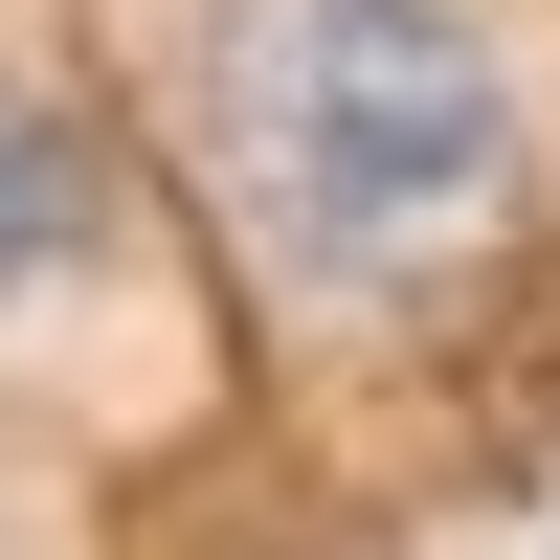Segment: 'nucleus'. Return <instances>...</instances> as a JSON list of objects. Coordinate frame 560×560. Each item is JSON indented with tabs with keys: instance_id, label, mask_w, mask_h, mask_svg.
<instances>
[{
	"instance_id": "f03ea898",
	"label": "nucleus",
	"mask_w": 560,
	"mask_h": 560,
	"mask_svg": "<svg viewBox=\"0 0 560 560\" xmlns=\"http://www.w3.org/2000/svg\"><path fill=\"white\" fill-rule=\"evenodd\" d=\"M90 224H113V179H90V135L0 90V314H23L45 269H90Z\"/></svg>"
},
{
	"instance_id": "f257e3e1",
	"label": "nucleus",
	"mask_w": 560,
	"mask_h": 560,
	"mask_svg": "<svg viewBox=\"0 0 560 560\" xmlns=\"http://www.w3.org/2000/svg\"><path fill=\"white\" fill-rule=\"evenodd\" d=\"M202 113H224L247 224L314 292H382L448 224L516 202V68H493L471 0H224Z\"/></svg>"
}]
</instances>
